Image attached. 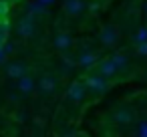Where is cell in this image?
Instances as JSON below:
<instances>
[{
	"instance_id": "2e32d148",
	"label": "cell",
	"mask_w": 147,
	"mask_h": 137,
	"mask_svg": "<svg viewBox=\"0 0 147 137\" xmlns=\"http://www.w3.org/2000/svg\"><path fill=\"white\" fill-rule=\"evenodd\" d=\"M8 32H10L8 20H0V34H2V36H8Z\"/></svg>"
},
{
	"instance_id": "9a60e30c",
	"label": "cell",
	"mask_w": 147,
	"mask_h": 137,
	"mask_svg": "<svg viewBox=\"0 0 147 137\" xmlns=\"http://www.w3.org/2000/svg\"><path fill=\"white\" fill-rule=\"evenodd\" d=\"M133 40H135L137 45H143V43H147V26H141V28L135 32Z\"/></svg>"
},
{
	"instance_id": "7c38bea8",
	"label": "cell",
	"mask_w": 147,
	"mask_h": 137,
	"mask_svg": "<svg viewBox=\"0 0 147 137\" xmlns=\"http://www.w3.org/2000/svg\"><path fill=\"white\" fill-rule=\"evenodd\" d=\"M53 43H55V49L57 51H63V53L73 47V38H71L69 32H57L55 38H53Z\"/></svg>"
},
{
	"instance_id": "7a4b0ae2",
	"label": "cell",
	"mask_w": 147,
	"mask_h": 137,
	"mask_svg": "<svg viewBox=\"0 0 147 137\" xmlns=\"http://www.w3.org/2000/svg\"><path fill=\"white\" fill-rule=\"evenodd\" d=\"M85 85H87V91L91 95H95V97H101V95H105L109 91V83L101 75H89L85 79Z\"/></svg>"
},
{
	"instance_id": "7402d4cb",
	"label": "cell",
	"mask_w": 147,
	"mask_h": 137,
	"mask_svg": "<svg viewBox=\"0 0 147 137\" xmlns=\"http://www.w3.org/2000/svg\"><path fill=\"white\" fill-rule=\"evenodd\" d=\"M87 6H89L91 12H99V4H97V2H95V4H87Z\"/></svg>"
},
{
	"instance_id": "ba28073f",
	"label": "cell",
	"mask_w": 147,
	"mask_h": 137,
	"mask_svg": "<svg viewBox=\"0 0 147 137\" xmlns=\"http://www.w3.org/2000/svg\"><path fill=\"white\" fill-rule=\"evenodd\" d=\"M75 63H77L79 67H83V69H91V67H95V63H97V53H95V51H91V49L79 51V55H77Z\"/></svg>"
},
{
	"instance_id": "6da1fadb",
	"label": "cell",
	"mask_w": 147,
	"mask_h": 137,
	"mask_svg": "<svg viewBox=\"0 0 147 137\" xmlns=\"http://www.w3.org/2000/svg\"><path fill=\"white\" fill-rule=\"evenodd\" d=\"M16 34L20 38H32L36 34V18L30 16V14H22L18 20H16V26H14Z\"/></svg>"
},
{
	"instance_id": "9c48e42d",
	"label": "cell",
	"mask_w": 147,
	"mask_h": 137,
	"mask_svg": "<svg viewBox=\"0 0 147 137\" xmlns=\"http://www.w3.org/2000/svg\"><path fill=\"white\" fill-rule=\"evenodd\" d=\"M97 71H99L97 75H101L103 79H115L117 73H119L111 59H103V61H99V63H97Z\"/></svg>"
},
{
	"instance_id": "3957f363",
	"label": "cell",
	"mask_w": 147,
	"mask_h": 137,
	"mask_svg": "<svg viewBox=\"0 0 147 137\" xmlns=\"http://www.w3.org/2000/svg\"><path fill=\"white\" fill-rule=\"evenodd\" d=\"M28 69H26V65L24 63H20V61H8V63H4V75L8 77V79H22L24 75H28L26 73Z\"/></svg>"
},
{
	"instance_id": "8fae6325",
	"label": "cell",
	"mask_w": 147,
	"mask_h": 137,
	"mask_svg": "<svg viewBox=\"0 0 147 137\" xmlns=\"http://www.w3.org/2000/svg\"><path fill=\"white\" fill-rule=\"evenodd\" d=\"M63 8H65V12H67V14L77 16V14H81V12L87 8V2H85V0H65Z\"/></svg>"
},
{
	"instance_id": "44dd1931",
	"label": "cell",
	"mask_w": 147,
	"mask_h": 137,
	"mask_svg": "<svg viewBox=\"0 0 147 137\" xmlns=\"http://www.w3.org/2000/svg\"><path fill=\"white\" fill-rule=\"evenodd\" d=\"M4 53H6V57L10 53H14V45H4Z\"/></svg>"
},
{
	"instance_id": "277c9868",
	"label": "cell",
	"mask_w": 147,
	"mask_h": 137,
	"mask_svg": "<svg viewBox=\"0 0 147 137\" xmlns=\"http://www.w3.org/2000/svg\"><path fill=\"white\" fill-rule=\"evenodd\" d=\"M99 40L105 47H115L119 43V30H117V26H113V24L103 26L101 32H99Z\"/></svg>"
},
{
	"instance_id": "ac0fdd59",
	"label": "cell",
	"mask_w": 147,
	"mask_h": 137,
	"mask_svg": "<svg viewBox=\"0 0 147 137\" xmlns=\"http://www.w3.org/2000/svg\"><path fill=\"white\" fill-rule=\"evenodd\" d=\"M137 55H139V57H147V43L137 45Z\"/></svg>"
},
{
	"instance_id": "8992f818",
	"label": "cell",
	"mask_w": 147,
	"mask_h": 137,
	"mask_svg": "<svg viewBox=\"0 0 147 137\" xmlns=\"http://www.w3.org/2000/svg\"><path fill=\"white\" fill-rule=\"evenodd\" d=\"M111 117H113V121L117 125H131L133 119H135V111L131 107H117Z\"/></svg>"
},
{
	"instance_id": "5b68a950",
	"label": "cell",
	"mask_w": 147,
	"mask_h": 137,
	"mask_svg": "<svg viewBox=\"0 0 147 137\" xmlns=\"http://www.w3.org/2000/svg\"><path fill=\"white\" fill-rule=\"evenodd\" d=\"M87 85H85V81H75V83H71L69 85V89H67V99H71V101H75V103H81L85 97H87Z\"/></svg>"
},
{
	"instance_id": "e0dca14e",
	"label": "cell",
	"mask_w": 147,
	"mask_h": 137,
	"mask_svg": "<svg viewBox=\"0 0 147 137\" xmlns=\"http://www.w3.org/2000/svg\"><path fill=\"white\" fill-rule=\"evenodd\" d=\"M137 137H147V121H141V123H139V131H137Z\"/></svg>"
},
{
	"instance_id": "4fadbf2b",
	"label": "cell",
	"mask_w": 147,
	"mask_h": 137,
	"mask_svg": "<svg viewBox=\"0 0 147 137\" xmlns=\"http://www.w3.org/2000/svg\"><path fill=\"white\" fill-rule=\"evenodd\" d=\"M111 61H113V65L117 67V71H125L127 65H129V59H127L125 53H115V55L111 57Z\"/></svg>"
},
{
	"instance_id": "52a82bcc",
	"label": "cell",
	"mask_w": 147,
	"mask_h": 137,
	"mask_svg": "<svg viewBox=\"0 0 147 137\" xmlns=\"http://www.w3.org/2000/svg\"><path fill=\"white\" fill-rule=\"evenodd\" d=\"M36 89H38L40 95L49 97V95H53V93L57 91V79L51 77V75H42V77L36 81Z\"/></svg>"
},
{
	"instance_id": "603a6c76",
	"label": "cell",
	"mask_w": 147,
	"mask_h": 137,
	"mask_svg": "<svg viewBox=\"0 0 147 137\" xmlns=\"http://www.w3.org/2000/svg\"><path fill=\"white\" fill-rule=\"evenodd\" d=\"M6 61V53H4V49H0V65H2Z\"/></svg>"
},
{
	"instance_id": "cb8c5ba5",
	"label": "cell",
	"mask_w": 147,
	"mask_h": 137,
	"mask_svg": "<svg viewBox=\"0 0 147 137\" xmlns=\"http://www.w3.org/2000/svg\"><path fill=\"white\" fill-rule=\"evenodd\" d=\"M4 45H6V36L0 34V49H4Z\"/></svg>"
},
{
	"instance_id": "5bb4252c",
	"label": "cell",
	"mask_w": 147,
	"mask_h": 137,
	"mask_svg": "<svg viewBox=\"0 0 147 137\" xmlns=\"http://www.w3.org/2000/svg\"><path fill=\"white\" fill-rule=\"evenodd\" d=\"M47 12V8L42 6V4H38L36 0L34 2H30L28 6H26V14H30V16H34V18H38V16H42Z\"/></svg>"
},
{
	"instance_id": "30bf717a",
	"label": "cell",
	"mask_w": 147,
	"mask_h": 137,
	"mask_svg": "<svg viewBox=\"0 0 147 137\" xmlns=\"http://www.w3.org/2000/svg\"><path fill=\"white\" fill-rule=\"evenodd\" d=\"M16 89H18L20 93H24V95L34 93V91H36V81H34V77H32V75H24L22 79L16 81Z\"/></svg>"
},
{
	"instance_id": "d4e9b609",
	"label": "cell",
	"mask_w": 147,
	"mask_h": 137,
	"mask_svg": "<svg viewBox=\"0 0 147 137\" xmlns=\"http://www.w3.org/2000/svg\"><path fill=\"white\" fill-rule=\"evenodd\" d=\"M63 137H73V135H63Z\"/></svg>"
},
{
	"instance_id": "ffe728a7",
	"label": "cell",
	"mask_w": 147,
	"mask_h": 137,
	"mask_svg": "<svg viewBox=\"0 0 147 137\" xmlns=\"http://www.w3.org/2000/svg\"><path fill=\"white\" fill-rule=\"evenodd\" d=\"M36 2H38V4H42L45 8H49V6H53V4H55V0H36Z\"/></svg>"
},
{
	"instance_id": "d6986e66",
	"label": "cell",
	"mask_w": 147,
	"mask_h": 137,
	"mask_svg": "<svg viewBox=\"0 0 147 137\" xmlns=\"http://www.w3.org/2000/svg\"><path fill=\"white\" fill-rule=\"evenodd\" d=\"M6 12H8L6 2H0V20H6V18H4V16H6Z\"/></svg>"
}]
</instances>
